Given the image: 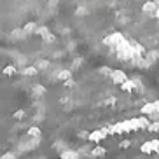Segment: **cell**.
<instances>
[{
	"instance_id": "1",
	"label": "cell",
	"mask_w": 159,
	"mask_h": 159,
	"mask_svg": "<svg viewBox=\"0 0 159 159\" xmlns=\"http://www.w3.org/2000/svg\"><path fill=\"white\" fill-rule=\"evenodd\" d=\"M52 159H159V88L140 72L98 65L49 91Z\"/></svg>"
},
{
	"instance_id": "4",
	"label": "cell",
	"mask_w": 159,
	"mask_h": 159,
	"mask_svg": "<svg viewBox=\"0 0 159 159\" xmlns=\"http://www.w3.org/2000/svg\"><path fill=\"white\" fill-rule=\"evenodd\" d=\"M65 0H0V44L25 42L52 23Z\"/></svg>"
},
{
	"instance_id": "3",
	"label": "cell",
	"mask_w": 159,
	"mask_h": 159,
	"mask_svg": "<svg viewBox=\"0 0 159 159\" xmlns=\"http://www.w3.org/2000/svg\"><path fill=\"white\" fill-rule=\"evenodd\" d=\"M49 89L19 52L0 44V159H25L44 142Z\"/></svg>"
},
{
	"instance_id": "2",
	"label": "cell",
	"mask_w": 159,
	"mask_h": 159,
	"mask_svg": "<svg viewBox=\"0 0 159 159\" xmlns=\"http://www.w3.org/2000/svg\"><path fill=\"white\" fill-rule=\"evenodd\" d=\"M72 28L103 65L133 72L159 65V0H65Z\"/></svg>"
}]
</instances>
